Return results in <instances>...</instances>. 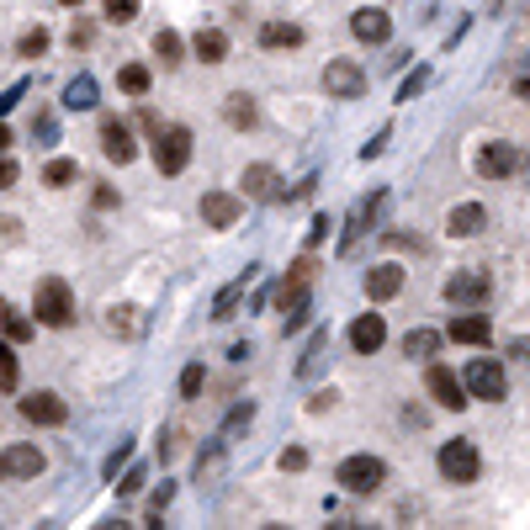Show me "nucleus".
<instances>
[{"label":"nucleus","instance_id":"obj_22","mask_svg":"<svg viewBox=\"0 0 530 530\" xmlns=\"http://www.w3.org/2000/svg\"><path fill=\"white\" fill-rule=\"evenodd\" d=\"M43 472V451L37 445H11L5 451V477H37Z\"/></svg>","mask_w":530,"mask_h":530},{"label":"nucleus","instance_id":"obj_14","mask_svg":"<svg viewBox=\"0 0 530 530\" xmlns=\"http://www.w3.org/2000/svg\"><path fill=\"white\" fill-rule=\"evenodd\" d=\"M376 207H382V191H372V196H361V202L350 207V218H345V234H340V250H345V255L355 250V239L366 234V223L376 218Z\"/></svg>","mask_w":530,"mask_h":530},{"label":"nucleus","instance_id":"obj_30","mask_svg":"<svg viewBox=\"0 0 530 530\" xmlns=\"http://www.w3.org/2000/svg\"><path fill=\"white\" fill-rule=\"evenodd\" d=\"M64 106H75V112H91V106H95V80H91V75H80V80L64 91Z\"/></svg>","mask_w":530,"mask_h":530},{"label":"nucleus","instance_id":"obj_18","mask_svg":"<svg viewBox=\"0 0 530 530\" xmlns=\"http://www.w3.org/2000/svg\"><path fill=\"white\" fill-rule=\"evenodd\" d=\"M239 186H245L250 202H276V196H281V181H276V170H271V165H250Z\"/></svg>","mask_w":530,"mask_h":530},{"label":"nucleus","instance_id":"obj_21","mask_svg":"<svg viewBox=\"0 0 530 530\" xmlns=\"http://www.w3.org/2000/svg\"><path fill=\"white\" fill-rule=\"evenodd\" d=\"M250 281H255V265L245 271V276H234L218 297H213V318H234V308H239V303H245V292H250Z\"/></svg>","mask_w":530,"mask_h":530},{"label":"nucleus","instance_id":"obj_1","mask_svg":"<svg viewBox=\"0 0 530 530\" xmlns=\"http://www.w3.org/2000/svg\"><path fill=\"white\" fill-rule=\"evenodd\" d=\"M313 281H318V265H313V255L292 260V265H286V276H281L276 308H281V324H286V335H292V329H303V318H308V308H313Z\"/></svg>","mask_w":530,"mask_h":530},{"label":"nucleus","instance_id":"obj_24","mask_svg":"<svg viewBox=\"0 0 530 530\" xmlns=\"http://www.w3.org/2000/svg\"><path fill=\"white\" fill-rule=\"evenodd\" d=\"M297 43H303L297 22H265L260 27V48H297Z\"/></svg>","mask_w":530,"mask_h":530},{"label":"nucleus","instance_id":"obj_27","mask_svg":"<svg viewBox=\"0 0 530 530\" xmlns=\"http://www.w3.org/2000/svg\"><path fill=\"white\" fill-rule=\"evenodd\" d=\"M218 477H223V440H213V445H207V456H196V483H202V488H213Z\"/></svg>","mask_w":530,"mask_h":530},{"label":"nucleus","instance_id":"obj_46","mask_svg":"<svg viewBox=\"0 0 530 530\" xmlns=\"http://www.w3.org/2000/svg\"><path fill=\"white\" fill-rule=\"evenodd\" d=\"M0 477H5V456H0Z\"/></svg>","mask_w":530,"mask_h":530},{"label":"nucleus","instance_id":"obj_37","mask_svg":"<svg viewBox=\"0 0 530 530\" xmlns=\"http://www.w3.org/2000/svg\"><path fill=\"white\" fill-rule=\"evenodd\" d=\"M324 350H329V335L318 329V335H313V345H308V355H303V372H318V361H324Z\"/></svg>","mask_w":530,"mask_h":530},{"label":"nucleus","instance_id":"obj_33","mask_svg":"<svg viewBox=\"0 0 530 530\" xmlns=\"http://www.w3.org/2000/svg\"><path fill=\"white\" fill-rule=\"evenodd\" d=\"M11 387H16V350L0 335V393H11Z\"/></svg>","mask_w":530,"mask_h":530},{"label":"nucleus","instance_id":"obj_13","mask_svg":"<svg viewBox=\"0 0 530 530\" xmlns=\"http://www.w3.org/2000/svg\"><path fill=\"white\" fill-rule=\"evenodd\" d=\"M101 155L117 159V165H127V159L138 155V144H133V127H127L123 117H106V123H101Z\"/></svg>","mask_w":530,"mask_h":530},{"label":"nucleus","instance_id":"obj_39","mask_svg":"<svg viewBox=\"0 0 530 530\" xmlns=\"http://www.w3.org/2000/svg\"><path fill=\"white\" fill-rule=\"evenodd\" d=\"M281 467H286V472H303V467H308V451H303V445L281 451Z\"/></svg>","mask_w":530,"mask_h":530},{"label":"nucleus","instance_id":"obj_11","mask_svg":"<svg viewBox=\"0 0 530 530\" xmlns=\"http://www.w3.org/2000/svg\"><path fill=\"white\" fill-rule=\"evenodd\" d=\"M16 408H22L27 425H64L69 419V404H64L59 393H27Z\"/></svg>","mask_w":530,"mask_h":530},{"label":"nucleus","instance_id":"obj_20","mask_svg":"<svg viewBox=\"0 0 530 530\" xmlns=\"http://www.w3.org/2000/svg\"><path fill=\"white\" fill-rule=\"evenodd\" d=\"M451 340L456 345H488L494 340V324H488L483 313H462V318H451Z\"/></svg>","mask_w":530,"mask_h":530},{"label":"nucleus","instance_id":"obj_45","mask_svg":"<svg viewBox=\"0 0 530 530\" xmlns=\"http://www.w3.org/2000/svg\"><path fill=\"white\" fill-rule=\"evenodd\" d=\"M64 5H85V0H64Z\"/></svg>","mask_w":530,"mask_h":530},{"label":"nucleus","instance_id":"obj_38","mask_svg":"<svg viewBox=\"0 0 530 530\" xmlns=\"http://www.w3.org/2000/svg\"><path fill=\"white\" fill-rule=\"evenodd\" d=\"M202 382H207L202 366H186V372H181V398H196V393H202Z\"/></svg>","mask_w":530,"mask_h":530},{"label":"nucleus","instance_id":"obj_12","mask_svg":"<svg viewBox=\"0 0 530 530\" xmlns=\"http://www.w3.org/2000/svg\"><path fill=\"white\" fill-rule=\"evenodd\" d=\"M515 170H520V149L515 144H483V155H477V175L483 181H504Z\"/></svg>","mask_w":530,"mask_h":530},{"label":"nucleus","instance_id":"obj_31","mask_svg":"<svg viewBox=\"0 0 530 530\" xmlns=\"http://www.w3.org/2000/svg\"><path fill=\"white\" fill-rule=\"evenodd\" d=\"M223 117H228L234 127H250L255 123V101L245 91H234V95H228V106H223Z\"/></svg>","mask_w":530,"mask_h":530},{"label":"nucleus","instance_id":"obj_6","mask_svg":"<svg viewBox=\"0 0 530 530\" xmlns=\"http://www.w3.org/2000/svg\"><path fill=\"white\" fill-rule=\"evenodd\" d=\"M488 292H494V276L477 271V265H472V271H456V276L445 281V303H451V308H483Z\"/></svg>","mask_w":530,"mask_h":530},{"label":"nucleus","instance_id":"obj_7","mask_svg":"<svg viewBox=\"0 0 530 530\" xmlns=\"http://www.w3.org/2000/svg\"><path fill=\"white\" fill-rule=\"evenodd\" d=\"M477 472H483V462H477L472 440H445L440 445V477L445 483H477Z\"/></svg>","mask_w":530,"mask_h":530},{"label":"nucleus","instance_id":"obj_29","mask_svg":"<svg viewBox=\"0 0 530 530\" xmlns=\"http://www.w3.org/2000/svg\"><path fill=\"white\" fill-rule=\"evenodd\" d=\"M0 335H5L11 345H22V340H32V324L11 308V303H0Z\"/></svg>","mask_w":530,"mask_h":530},{"label":"nucleus","instance_id":"obj_40","mask_svg":"<svg viewBox=\"0 0 530 530\" xmlns=\"http://www.w3.org/2000/svg\"><path fill=\"white\" fill-rule=\"evenodd\" d=\"M329 228H335V223H329V218H324V213H318V218H313V228H308V245H318V239H324Z\"/></svg>","mask_w":530,"mask_h":530},{"label":"nucleus","instance_id":"obj_25","mask_svg":"<svg viewBox=\"0 0 530 530\" xmlns=\"http://www.w3.org/2000/svg\"><path fill=\"white\" fill-rule=\"evenodd\" d=\"M181 54H186V43H181V32L159 27V32H155V59L165 64V69H175V64H181Z\"/></svg>","mask_w":530,"mask_h":530},{"label":"nucleus","instance_id":"obj_5","mask_svg":"<svg viewBox=\"0 0 530 530\" xmlns=\"http://www.w3.org/2000/svg\"><path fill=\"white\" fill-rule=\"evenodd\" d=\"M335 483H345V494H376L387 483V462L382 456H345Z\"/></svg>","mask_w":530,"mask_h":530},{"label":"nucleus","instance_id":"obj_35","mask_svg":"<svg viewBox=\"0 0 530 530\" xmlns=\"http://www.w3.org/2000/svg\"><path fill=\"white\" fill-rule=\"evenodd\" d=\"M101 11H106V22H117V27H123V22L138 16V0H101Z\"/></svg>","mask_w":530,"mask_h":530},{"label":"nucleus","instance_id":"obj_44","mask_svg":"<svg viewBox=\"0 0 530 530\" xmlns=\"http://www.w3.org/2000/svg\"><path fill=\"white\" fill-rule=\"evenodd\" d=\"M515 91H520V95H525V101H530V80H520V85H515Z\"/></svg>","mask_w":530,"mask_h":530},{"label":"nucleus","instance_id":"obj_23","mask_svg":"<svg viewBox=\"0 0 530 530\" xmlns=\"http://www.w3.org/2000/svg\"><path fill=\"white\" fill-rule=\"evenodd\" d=\"M191 48H196V59H202V64H223V59H228V32H218V27L196 32V37H191Z\"/></svg>","mask_w":530,"mask_h":530},{"label":"nucleus","instance_id":"obj_4","mask_svg":"<svg viewBox=\"0 0 530 530\" xmlns=\"http://www.w3.org/2000/svg\"><path fill=\"white\" fill-rule=\"evenodd\" d=\"M462 382H467L472 398H483V404H499L504 393H509V376H504V366L494 361V355H477V361H467Z\"/></svg>","mask_w":530,"mask_h":530},{"label":"nucleus","instance_id":"obj_3","mask_svg":"<svg viewBox=\"0 0 530 530\" xmlns=\"http://www.w3.org/2000/svg\"><path fill=\"white\" fill-rule=\"evenodd\" d=\"M191 165V127H159L155 133V170L159 175H181Z\"/></svg>","mask_w":530,"mask_h":530},{"label":"nucleus","instance_id":"obj_15","mask_svg":"<svg viewBox=\"0 0 530 530\" xmlns=\"http://www.w3.org/2000/svg\"><path fill=\"white\" fill-rule=\"evenodd\" d=\"M350 345H355L361 355H376V350L387 345V324H382V313H361V318L350 324Z\"/></svg>","mask_w":530,"mask_h":530},{"label":"nucleus","instance_id":"obj_17","mask_svg":"<svg viewBox=\"0 0 530 530\" xmlns=\"http://www.w3.org/2000/svg\"><path fill=\"white\" fill-rule=\"evenodd\" d=\"M483 223H488L483 202H462V207H451V218H445V234H451V239H472V234H483Z\"/></svg>","mask_w":530,"mask_h":530},{"label":"nucleus","instance_id":"obj_2","mask_svg":"<svg viewBox=\"0 0 530 530\" xmlns=\"http://www.w3.org/2000/svg\"><path fill=\"white\" fill-rule=\"evenodd\" d=\"M32 318L48 324V329H69V324H75V292H69V281L64 276L43 281L37 297H32Z\"/></svg>","mask_w":530,"mask_h":530},{"label":"nucleus","instance_id":"obj_32","mask_svg":"<svg viewBox=\"0 0 530 530\" xmlns=\"http://www.w3.org/2000/svg\"><path fill=\"white\" fill-rule=\"evenodd\" d=\"M16 54H22V59H43V54H48V32L27 27L22 37H16Z\"/></svg>","mask_w":530,"mask_h":530},{"label":"nucleus","instance_id":"obj_9","mask_svg":"<svg viewBox=\"0 0 530 530\" xmlns=\"http://www.w3.org/2000/svg\"><path fill=\"white\" fill-rule=\"evenodd\" d=\"M324 91L340 95V101H355V95L366 91V75H361V64L350 59H329V69H324Z\"/></svg>","mask_w":530,"mask_h":530},{"label":"nucleus","instance_id":"obj_41","mask_svg":"<svg viewBox=\"0 0 530 530\" xmlns=\"http://www.w3.org/2000/svg\"><path fill=\"white\" fill-rule=\"evenodd\" d=\"M5 186H16V165L0 155V191H5Z\"/></svg>","mask_w":530,"mask_h":530},{"label":"nucleus","instance_id":"obj_28","mask_svg":"<svg viewBox=\"0 0 530 530\" xmlns=\"http://www.w3.org/2000/svg\"><path fill=\"white\" fill-rule=\"evenodd\" d=\"M435 350H440V335H435V329H408L404 355H414V361H430Z\"/></svg>","mask_w":530,"mask_h":530},{"label":"nucleus","instance_id":"obj_10","mask_svg":"<svg viewBox=\"0 0 530 530\" xmlns=\"http://www.w3.org/2000/svg\"><path fill=\"white\" fill-rule=\"evenodd\" d=\"M245 213V196H234V191H207L202 196V223L207 228H234Z\"/></svg>","mask_w":530,"mask_h":530},{"label":"nucleus","instance_id":"obj_42","mask_svg":"<svg viewBox=\"0 0 530 530\" xmlns=\"http://www.w3.org/2000/svg\"><path fill=\"white\" fill-rule=\"evenodd\" d=\"M16 95H22V91H5V95H0V117H5L11 106H16Z\"/></svg>","mask_w":530,"mask_h":530},{"label":"nucleus","instance_id":"obj_8","mask_svg":"<svg viewBox=\"0 0 530 530\" xmlns=\"http://www.w3.org/2000/svg\"><path fill=\"white\" fill-rule=\"evenodd\" d=\"M425 393H430L440 408H467V404H472L467 382L451 372V366H430V372H425Z\"/></svg>","mask_w":530,"mask_h":530},{"label":"nucleus","instance_id":"obj_19","mask_svg":"<svg viewBox=\"0 0 530 530\" xmlns=\"http://www.w3.org/2000/svg\"><path fill=\"white\" fill-rule=\"evenodd\" d=\"M398 292H404V265H376V271H366V297L372 303H387Z\"/></svg>","mask_w":530,"mask_h":530},{"label":"nucleus","instance_id":"obj_36","mask_svg":"<svg viewBox=\"0 0 530 530\" xmlns=\"http://www.w3.org/2000/svg\"><path fill=\"white\" fill-rule=\"evenodd\" d=\"M106 324H112V335H117V329H123V335H138V308H112Z\"/></svg>","mask_w":530,"mask_h":530},{"label":"nucleus","instance_id":"obj_26","mask_svg":"<svg viewBox=\"0 0 530 530\" xmlns=\"http://www.w3.org/2000/svg\"><path fill=\"white\" fill-rule=\"evenodd\" d=\"M117 85H123V95H144L155 85V75H149V64H123L117 69Z\"/></svg>","mask_w":530,"mask_h":530},{"label":"nucleus","instance_id":"obj_34","mask_svg":"<svg viewBox=\"0 0 530 530\" xmlns=\"http://www.w3.org/2000/svg\"><path fill=\"white\" fill-rule=\"evenodd\" d=\"M43 181H48V186H69V181H75V159H48V165H43Z\"/></svg>","mask_w":530,"mask_h":530},{"label":"nucleus","instance_id":"obj_16","mask_svg":"<svg viewBox=\"0 0 530 530\" xmlns=\"http://www.w3.org/2000/svg\"><path fill=\"white\" fill-rule=\"evenodd\" d=\"M350 32H355V37H361V43H387V37H393V22H387V11H376V5H361V11H355V16H350Z\"/></svg>","mask_w":530,"mask_h":530},{"label":"nucleus","instance_id":"obj_43","mask_svg":"<svg viewBox=\"0 0 530 530\" xmlns=\"http://www.w3.org/2000/svg\"><path fill=\"white\" fill-rule=\"evenodd\" d=\"M5 149H11V127L0 123V155H5Z\"/></svg>","mask_w":530,"mask_h":530}]
</instances>
